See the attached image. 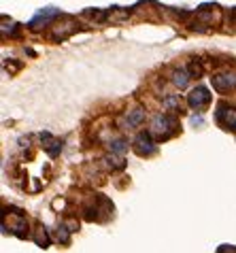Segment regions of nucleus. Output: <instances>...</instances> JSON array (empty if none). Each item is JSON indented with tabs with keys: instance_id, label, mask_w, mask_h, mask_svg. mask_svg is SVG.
Here are the masks:
<instances>
[{
	"instance_id": "obj_2",
	"label": "nucleus",
	"mask_w": 236,
	"mask_h": 253,
	"mask_svg": "<svg viewBox=\"0 0 236 253\" xmlns=\"http://www.w3.org/2000/svg\"><path fill=\"white\" fill-rule=\"evenodd\" d=\"M132 149H134L141 158L154 156V153L157 151V143L154 140V132H151V130L138 132V134L134 136V140H132Z\"/></svg>"
},
{
	"instance_id": "obj_11",
	"label": "nucleus",
	"mask_w": 236,
	"mask_h": 253,
	"mask_svg": "<svg viewBox=\"0 0 236 253\" xmlns=\"http://www.w3.org/2000/svg\"><path fill=\"white\" fill-rule=\"evenodd\" d=\"M43 147H45V151L49 153L51 158H58V156H60V151H62V140H55V138H51L49 143L43 145Z\"/></svg>"
},
{
	"instance_id": "obj_3",
	"label": "nucleus",
	"mask_w": 236,
	"mask_h": 253,
	"mask_svg": "<svg viewBox=\"0 0 236 253\" xmlns=\"http://www.w3.org/2000/svg\"><path fill=\"white\" fill-rule=\"evenodd\" d=\"M211 85L215 92L219 94H228L236 89V73L234 70H224V73H217L211 77Z\"/></svg>"
},
{
	"instance_id": "obj_5",
	"label": "nucleus",
	"mask_w": 236,
	"mask_h": 253,
	"mask_svg": "<svg viewBox=\"0 0 236 253\" xmlns=\"http://www.w3.org/2000/svg\"><path fill=\"white\" fill-rule=\"evenodd\" d=\"M187 104H190V109L198 111V113H202V111L211 104V94H209V89H206L204 85H196L190 94H187Z\"/></svg>"
},
{
	"instance_id": "obj_18",
	"label": "nucleus",
	"mask_w": 236,
	"mask_h": 253,
	"mask_svg": "<svg viewBox=\"0 0 236 253\" xmlns=\"http://www.w3.org/2000/svg\"><path fill=\"white\" fill-rule=\"evenodd\" d=\"M219 253H226V251H236V247H234V245H221V247L217 249Z\"/></svg>"
},
{
	"instance_id": "obj_15",
	"label": "nucleus",
	"mask_w": 236,
	"mask_h": 253,
	"mask_svg": "<svg viewBox=\"0 0 236 253\" xmlns=\"http://www.w3.org/2000/svg\"><path fill=\"white\" fill-rule=\"evenodd\" d=\"M13 230H15V232H13V234H15V236H19V238H26V236H28V232H24V230H28V223H26V219H24V217H19L17 226L13 228Z\"/></svg>"
},
{
	"instance_id": "obj_1",
	"label": "nucleus",
	"mask_w": 236,
	"mask_h": 253,
	"mask_svg": "<svg viewBox=\"0 0 236 253\" xmlns=\"http://www.w3.org/2000/svg\"><path fill=\"white\" fill-rule=\"evenodd\" d=\"M177 128H179L177 119L172 117V115H168V113L156 115V117H154V122H151V132H154V136H156L157 140L170 138V136L177 132Z\"/></svg>"
},
{
	"instance_id": "obj_4",
	"label": "nucleus",
	"mask_w": 236,
	"mask_h": 253,
	"mask_svg": "<svg viewBox=\"0 0 236 253\" xmlns=\"http://www.w3.org/2000/svg\"><path fill=\"white\" fill-rule=\"evenodd\" d=\"M60 15H62L60 9H55V6H45V9H39L34 13V17L28 22V28H30V30H40V28L51 24L53 19H58Z\"/></svg>"
},
{
	"instance_id": "obj_12",
	"label": "nucleus",
	"mask_w": 236,
	"mask_h": 253,
	"mask_svg": "<svg viewBox=\"0 0 236 253\" xmlns=\"http://www.w3.org/2000/svg\"><path fill=\"white\" fill-rule=\"evenodd\" d=\"M34 241H37V245H39V247H43V249L51 245V238H49V234H47V230H45V228H40V230H39V234L34 236Z\"/></svg>"
},
{
	"instance_id": "obj_16",
	"label": "nucleus",
	"mask_w": 236,
	"mask_h": 253,
	"mask_svg": "<svg viewBox=\"0 0 236 253\" xmlns=\"http://www.w3.org/2000/svg\"><path fill=\"white\" fill-rule=\"evenodd\" d=\"M105 162H107V166H109V168H126V162H123L121 158L107 156V158H105Z\"/></svg>"
},
{
	"instance_id": "obj_8",
	"label": "nucleus",
	"mask_w": 236,
	"mask_h": 253,
	"mask_svg": "<svg viewBox=\"0 0 236 253\" xmlns=\"http://www.w3.org/2000/svg\"><path fill=\"white\" fill-rule=\"evenodd\" d=\"M190 79H192V73L187 68H177L175 73H172V85L179 87V89H185Z\"/></svg>"
},
{
	"instance_id": "obj_7",
	"label": "nucleus",
	"mask_w": 236,
	"mask_h": 253,
	"mask_svg": "<svg viewBox=\"0 0 236 253\" xmlns=\"http://www.w3.org/2000/svg\"><path fill=\"white\" fill-rule=\"evenodd\" d=\"M79 30V24H75L73 19H68V22H64V24H55L53 26V30H51V41H55V43H60V41H64V39H68L71 34H75Z\"/></svg>"
},
{
	"instance_id": "obj_6",
	"label": "nucleus",
	"mask_w": 236,
	"mask_h": 253,
	"mask_svg": "<svg viewBox=\"0 0 236 253\" xmlns=\"http://www.w3.org/2000/svg\"><path fill=\"white\" fill-rule=\"evenodd\" d=\"M215 119H217L219 126H224L226 130L236 132V109L228 107L226 102H221L217 107V113H215Z\"/></svg>"
},
{
	"instance_id": "obj_13",
	"label": "nucleus",
	"mask_w": 236,
	"mask_h": 253,
	"mask_svg": "<svg viewBox=\"0 0 236 253\" xmlns=\"http://www.w3.org/2000/svg\"><path fill=\"white\" fill-rule=\"evenodd\" d=\"M71 234H73V232H71V228H68L66 223H62V226L58 228V241H60L62 245H68V243H71Z\"/></svg>"
},
{
	"instance_id": "obj_17",
	"label": "nucleus",
	"mask_w": 236,
	"mask_h": 253,
	"mask_svg": "<svg viewBox=\"0 0 236 253\" xmlns=\"http://www.w3.org/2000/svg\"><path fill=\"white\" fill-rule=\"evenodd\" d=\"M15 32H17V24H13V22L6 24V22H4V26H2V34H4V37H6V34H9V37H13Z\"/></svg>"
},
{
	"instance_id": "obj_14",
	"label": "nucleus",
	"mask_w": 236,
	"mask_h": 253,
	"mask_svg": "<svg viewBox=\"0 0 236 253\" xmlns=\"http://www.w3.org/2000/svg\"><path fill=\"white\" fill-rule=\"evenodd\" d=\"M179 94H172V96H166L164 98V107L168 109V111H175V109H179Z\"/></svg>"
},
{
	"instance_id": "obj_19",
	"label": "nucleus",
	"mask_w": 236,
	"mask_h": 253,
	"mask_svg": "<svg viewBox=\"0 0 236 253\" xmlns=\"http://www.w3.org/2000/svg\"><path fill=\"white\" fill-rule=\"evenodd\" d=\"M192 124L194 126H202V117H192Z\"/></svg>"
},
{
	"instance_id": "obj_10",
	"label": "nucleus",
	"mask_w": 236,
	"mask_h": 253,
	"mask_svg": "<svg viewBox=\"0 0 236 253\" xmlns=\"http://www.w3.org/2000/svg\"><path fill=\"white\" fill-rule=\"evenodd\" d=\"M109 149H111V153H123V151H128V140L126 138H113V140H109Z\"/></svg>"
},
{
	"instance_id": "obj_9",
	"label": "nucleus",
	"mask_w": 236,
	"mask_h": 253,
	"mask_svg": "<svg viewBox=\"0 0 236 253\" xmlns=\"http://www.w3.org/2000/svg\"><path fill=\"white\" fill-rule=\"evenodd\" d=\"M145 122V109L141 107H134L132 111H128V115H126V124L130 126V128H138Z\"/></svg>"
},
{
	"instance_id": "obj_20",
	"label": "nucleus",
	"mask_w": 236,
	"mask_h": 253,
	"mask_svg": "<svg viewBox=\"0 0 236 253\" xmlns=\"http://www.w3.org/2000/svg\"><path fill=\"white\" fill-rule=\"evenodd\" d=\"M232 15H234V17H232V26H236V9L232 11Z\"/></svg>"
}]
</instances>
